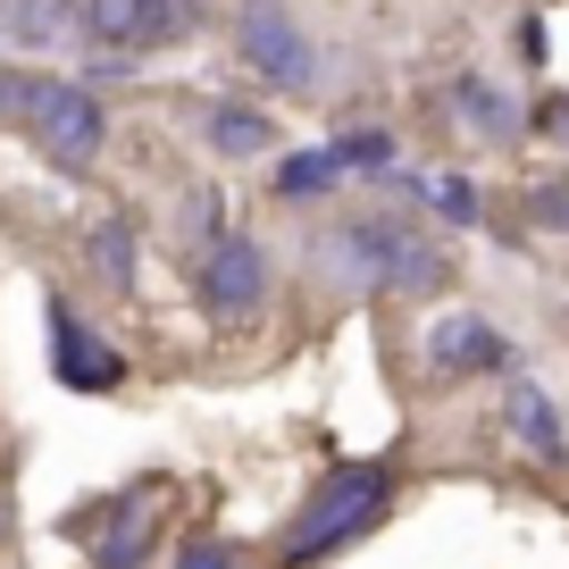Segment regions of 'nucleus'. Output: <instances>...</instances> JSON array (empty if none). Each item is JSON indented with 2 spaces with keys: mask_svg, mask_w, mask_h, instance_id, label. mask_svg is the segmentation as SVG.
<instances>
[{
  "mask_svg": "<svg viewBox=\"0 0 569 569\" xmlns=\"http://www.w3.org/2000/svg\"><path fill=\"white\" fill-rule=\"evenodd\" d=\"M177 569H243V552H234L227 536H193V545L177 552Z\"/></svg>",
  "mask_w": 569,
  "mask_h": 569,
  "instance_id": "a211bd4d",
  "label": "nucleus"
},
{
  "mask_svg": "<svg viewBox=\"0 0 569 569\" xmlns=\"http://www.w3.org/2000/svg\"><path fill=\"white\" fill-rule=\"evenodd\" d=\"M193 284H201V310H210V319H251V310L268 302V251L251 243V234L218 227L210 243H201Z\"/></svg>",
  "mask_w": 569,
  "mask_h": 569,
  "instance_id": "0eeeda50",
  "label": "nucleus"
},
{
  "mask_svg": "<svg viewBox=\"0 0 569 569\" xmlns=\"http://www.w3.org/2000/svg\"><path fill=\"white\" fill-rule=\"evenodd\" d=\"M502 427H511L536 461H561L569 452V427H561V410H552V393L536 386V377H502Z\"/></svg>",
  "mask_w": 569,
  "mask_h": 569,
  "instance_id": "9d476101",
  "label": "nucleus"
},
{
  "mask_svg": "<svg viewBox=\"0 0 569 569\" xmlns=\"http://www.w3.org/2000/svg\"><path fill=\"white\" fill-rule=\"evenodd\" d=\"M528 134H545V142H561V151H569V92H545V101L528 109Z\"/></svg>",
  "mask_w": 569,
  "mask_h": 569,
  "instance_id": "6ab92c4d",
  "label": "nucleus"
},
{
  "mask_svg": "<svg viewBox=\"0 0 569 569\" xmlns=\"http://www.w3.org/2000/svg\"><path fill=\"white\" fill-rule=\"evenodd\" d=\"M42 327H51V377L68 393H118L126 386V352L101 336V327H84V310L76 302H42Z\"/></svg>",
  "mask_w": 569,
  "mask_h": 569,
  "instance_id": "423d86ee",
  "label": "nucleus"
},
{
  "mask_svg": "<svg viewBox=\"0 0 569 569\" xmlns=\"http://www.w3.org/2000/svg\"><path fill=\"white\" fill-rule=\"evenodd\" d=\"M84 260L101 268V284H118V293H126V284H134V227H126L118 210L92 218V227H84Z\"/></svg>",
  "mask_w": 569,
  "mask_h": 569,
  "instance_id": "dca6fc26",
  "label": "nucleus"
},
{
  "mask_svg": "<svg viewBox=\"0 0 569 569\" xmlns=\"http://www.w3.org/2000/svg\"><path fill=\"white\" fill-rule=\"evenodd\" d=\"M445 101L461 109V126H469L478 142H519V134H528V109H519L502 84H486V76H452Z\"/></svg>",
  "mask_w": 569,
  "mask_h": 569,
  "instance_id": "9b49d317",
  "label": "nucleus"
},
{
  "mask_svg": "<svg viewBox=\"0 0 569 569\" xmlns=\"http://www.w3.org/2000/svg\"><path fill=\"white\" fill-rule=\"evenodd\" d=\"M343 184V160H336V142H319V151H284L277 177H268V193L277 201H319Z\"/></svg>",
  "mask_w": 569,
  "mask_h": 569,
  "instance_id": "2eb2a0df",
  "label": "nucleus"
},
{
  "mask_svg": "<svg viewBox=\"0 0 569 569\" xmlns=\"http://www.w3.org/2000/svg\"><path fill=\"white\" fill-rule=\"evenodd\" d=\"M201 0H76V34L101 42L109 59H142V51H177L193 42Z\"/></svg>",
  "mask_w": 569,
  "mask_h": 569,
  "instance_id": "20e7f679",
  "label": "nucleus"
},
{
  "mask_svg": "<svg viewBox=\"0 0 569 569\" xmlns=\"http://www.w3.org/2000/svg\"><path fill=\"white\" fill-rule=\"evenodd\" d=\"M68 34H76V0H0V42L59 51Z\"/></svg>",
  "mask_w": 569,
  "mask_h": 569,
  "instance_id": "ddd939ff",
  "label": "nucleus"
},
{
  "mask_svg": "<svg viewBox=\"0 0 569 569\" xmlns=\"http://www.w3.org/2000/svg\"><path fill=\"white\" fill-rule=\"evenodd\" d=\"M393 502V469L386 461H343L327 469L319 486H310V502L293 511V528H284V569H302V561H327L336 545H352L360 528H377Z\"/></svg>",
  "mask_w": 569,
  "mask_h": 569,
  "instance_id": "f03ea898",
  "label": "nucleus"
},
{
  "mask_svg": "<svg viewBox=\"0 0 569 569\" xmlns=\"http://www.w3.org/2000/svg\"><path fill=\"white\" fill-rule=\"evenodd\" d=\"M18 126L34 134L42 160L68 168V177H84V168L101 160V142H109V109L92 101V84H76V76H26L18 68Z\"/></svg>",
  "mask_w": 569,
  "mask_h": 569,
  "instance_id": "7ed1b4c3",
  "label": "nucleus"
},
{
  "mask_svg": "<svg viewBox=\"0 0 569 569\" xmlns=\"http://www.w3.org/2000/svg\"><path fill=\"white\" fill-rule=\"evenodd\" d=\"M310 260H319L327 277L343 284V293H436V284L452 277V251L436 243L427 227H410V218H386V210L327 227Z\"/></svg>",
  "mask_w": 569,
  "mask_h": 569,
  "instance_id": "f257e3e1",
  "label": "nucleus"
},
{
  "mask_svg": "<svg viewBox=\"0 0 569 569\" xmlns=\"http://www.w3.org/2000/svg\"><path fill=\"white\" fill-rule=\"evenodd\" d=\"M536 227H569V177L561 184H536Z\"/></svg>",
  "mask_w": 569,
  "mask_h": 569,
  "instance_id": "aec40b11",
  "label": "nucleus"
},
{
  "mask_svg": "<svg viewBox=\"0 0 569 569\" xmlns=\"http://www.w3.org/2000/svg\"><path fill=\"white\" fill-rule=\"evenodd\" d=\"M160 486H126L118 502H101L92 519H76V536H92V569H142V545L160 528Z\"/></svg>",
  "mask_w": 569,
  "mask_h": 569,
  "instance_id": "6e6552de",
  "label": "nucleus"
},
{
  "mask_svg": "<svg viewBox=\"0 0 569 569\" xmlns=\"http://www.w3.org/2000/svg\"><path fill=\"white\" fill-rule=\"evenodd\" d=\"M427 369L436 377H495V369H511V343L478 310H445V319L427 327Z\"/></svg>",
  "mask_w": 569,
  "mask_h": 569,
  "instance_id": "1a4fd4ad",
  "label": "nucleus"
},
{
  "mask_svg": "<svg viewBox=\"0 0 569 569\" xmlns=\"http://www.w3.org/2000/svg\"><path fill=\"white\" fill-rule=\"evenodd\" d=\"M201 142L227 151V160H260L268 142H277V126H268L260 109H243V101H201Z\"/></svg>",
  "mask_w": 569,
  "mask_h": 569,
  "instance_id": "f8f14e48",
  "label": "nucleus"
},
{
  "mask_svg": "<svg viewBox=\"0 0 569 569\" xmlns=\"http://www.w3.org/2000/svg\"><path fill=\"white\" fill-rule=\"evenodd\" d=\"M234 51L260 84L277 92H310L319 84V51H310L302 18L284 9V0H234Z\"/></svg>",
  "mask_w": 569,
  "mask_h": 569,
  "instance_id": "39448f33",
  "label": "nucleus"
},
{
  "mask_svg": "<svg viewBox=\"0 0 569 569\" xmlns=\"http://www.w3.org/2000/svg\"><path fill=\"white\" fill-rule=\"evenodd\" d=\"M519 59H545V18H519Z\"/></svg>",
  "mask_w": 569,
  "mask_h": 569,
  "instance_id": "412c9836",
  "label": "nucleus"
},
{
  "mask_svg": "<svg viewBox=\"0 0 569 569\" xmlns=\"http://www.w3.org/2000/svg\"><path fill=\"white\" fill-rule=\"evenodd\" d=\"M402 184H410V201H419V210H436L445 227H478V218H486L478 184H469L461 168H410Z\"/></svg>",
  "mask_w": 569,
  "mask_h": 569,
  "instance_id": "4468645a",
  "label": "nucleus"
},
{
  "mask_svg": "<svg viewBox=\"0 0 569 569\" xmlns=\"http://www.w3.org/2000/svg\"><path fill=\"white\" fill-rule=\"evenodd\" d=\"M336 160H343V177H393V134H343L336 142Z\"/></svg>",
  "mask_w": 569,
  "mask_h": 569,
  "instance_id": "f3484780",
  "label": "nucleus"
}]
</instances>
